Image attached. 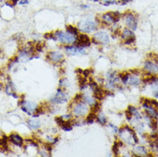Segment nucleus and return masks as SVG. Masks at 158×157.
Here are the masks:
<instances>
[{
	"mask_svg": "<svg viewBox=\"0 0 158 157\" xmlns=\"http://www.w3.org/2000/svg\"><path fill=\"white\" fill-rule=\"evenodd\" d=\"M57 40L63 44H73L77 41V36L63 31H57L55 33Z\"/></svg>",
	"mask_w": 158,
	"mask_h": 157,
	"instance_id": "obj_1",
	"label": "nucleus"
},
{
	"mask_svg": "<svg viewBox=\"0 0 158 157\" xmlns=\"http://www.w3.org/2000/svg\"><path fill=\"white\" fill-rule=\"evenodd\" d=\"M78 28L83 33H90L97 29V24L90 20H86L78 23Z\"/></svg>",
	"mask_w": 158,
	"mask_h": 157,
	"instance_id": "obj_2",
	"label": "nucleus"
},
{
	"mask_svg": "<svg viewBox=\"0 0 158 157\" xmlns=\"http://www.w3.org/2000/svg\"><path fill=\"white\" fill-rule=\"evenodd\" d=\"M120 19V14L119 12H107L102 15V20L107 25L118 23Z\"/></svg>",
	"mask_w": 158,
	"mask_h": 157,
	"instance_id": "obj_3",
	"label": "nucleus"
},
{
	"mask_svg": "<svg viewBox=\"0 0 158 157\" xmlns=\"http://www.w3.org/2000/svg\"><path fill=\"white\" fill-rule=\"evenodd\" d=\"M21 107L23 109V111L24 112H26L28 115L33 114L37 108V105L33 102V101H24L23 100L21 103Z\"/></svg>",
	"mask_w": 158,
	"mask_h": 157,
	"instance_id": "obj_4",
	"label": "nucleus"
},
{
	"mask_svg": "<svg viewBox=\"0 0 158 157\" xmlns=\"http://www.w3.org/2000/svg\"><path fill=\"white\" fill-rule=\"evenodd\" d=\"M89 112V108L86 103H78L73 109V113L77 117H83L86 115Z\"/></svg>",
	"mask_w": 158,
	"mask_h": 157,
	"instance_id": "obj_5",
	"label": "nucleus"
},
{
	"mask_svg": "<svg viewBox=\"0 0 158 157\" xmlns=\"http://www.w3.org/2000/svg\"><path fill=\"white\" fill-rule=\"evenodd\" d=\"M94 42L96 44L101 43L102 45H107L109 43V36L107 33L98 32L94 36Z\"/></svg>",
	"mask_w": 158,
	"mask_h": 157,
	"instance_id": "obj_6",
	"label": "nucleus"
},
{
	"mask_svg": "<svg viewBox=\"0 0 158 157\" xmlns=\"http://www.w3.org/2000/svg\"><path fill=\"white\" fill-rule=\"evenodd\" d=\"M67 100V94L59 89V90H58V92L55 94V96L51 100V101L54 104H63V103H65Z\"/></svg>",
	"mask_w": 158,
	"mask_h": 157,
	"instance_id": "obj_7",
	"label": "nucleus"
},
{
	"mask_svg": "<svg viewBox=\"0 0 158 157\" xmlns=\"http://www.w3.org/2000/svg\"><path fill=\"white\" fill-rule=\"evenodd\" d=\"M125 23L126 25L132 29L133 31L136 30L137 27V18L134 16V15L132 13H128L125 16Z\"/></svg>",
	"mask_w": 158,
	"mask_h": 157,
	"instance_id": "obj_8",
	"label": "nucleus"
},
{
	"mask_svg": "<svg viewBox=\"0 0 158 157\" xmlns=\"http://www.w3.org/2000/svg\"><path fill=\"white\" fill-rule=\"evenodd\" d=\"M144 70L149 74H157L158 65L157 63H154L150 60H147L144 63Z\"/></svg>",
	"mask_w": 158,
	"mask_h": 157,
	"instance_id": "obj_9",
	"label": "nucleus"
},
{
	"mask_svg": "<svg viewBox=\"0 0 158 157\" xmlns=\"http://www.w3.org/2000/svg\"><path fill=\"white\" fill-rule=\"evenodd\" d=\"M90 45V40L86 34H81L78 37V47L80 48H84L86 46H89Z\"/></svg>",
	"mask_w": 158,
	"mask_h": 157,
	"instance_id": "obj_10",
	"label": "nucleus"
},
{
	"mask_svg": "<svg viewBox=\"0 0 158 157\" xmlns=\"http://www.w3.org/2000/svg\"><path fill=\"white\" fill-rule=\"evenodd\" d=\"M47 58H48L52 62H53V63H59L60 61L63 60L64 56H63V54H62L60 52L56 51V52H50V53H48Z\"/></svg>",
	"mask_w": 158,
	"mask_h": 157,
	"instance_id": "obj_11",
	"label": "nucleus"
},
{
	"mask_svg": "<svg viewBox=\"0 0 158 157\" xmlns=\"http://www.w3.org/2000/svg\"><path fill=\"white\" fill-rule=\"evenodd\" d=\"M65 51L69 54L71 55H78V54H83L84 53V49L83 48H80L78 46H67L65 47Z\"/></svg>",
	"mask_w": 158,
	"mask_h": 157,
	"instance_id": "obj_12",
	"label": "nucleus"
},
{
	"mask_svg": "<svg viewBox=\"0 0 158 157\" xmlns=\"http://www.w3.org/2000/svg\"><path fill=\"white\" fill-rule=\"evenodd\" d=\"M10 140L13 144L18 147H22L23 144V139L16 133H13L10 136Z\"/></svg>",
	"mask_w": 158,
	"mask_h": 157,
	"instance_id": "obj_13",
	"label": "nucleus"
},
{
	"mask_svg": "<svg viewBox=\"0 0 158 157\" xmlns=\"http://www.w3.org/2000/svg\"><path fill=\"white\" fill-rule=\"evenodd\" d=\"M93 92H94V97H95L96 100H99V101L102 100V99L104 98L105 94H106V92H104L99 86H98L95 90H93Z\"/></svg>",
	"mask_w": 158,
	"mask_h": 157,
	"instance_id": "obj_14",
	"label": "nucleus"
},
{
	"mask_svg": "<svg viewBox=\"0 0 158 157\" xmlns=\"http://www.w3.org/2000/svg\"><path fill=\"white\" fill-rule=\"evenodd\" d=\"M83 100L84 101V103H86V104H88L90 106H94L96 103L95 99L93 97H91L89 94H83Z\"/></svg>",
	"mask_w": 158,
	"mask_h": 157,
	"instance_id": "obj_15",
	"label": "nucleus"
},
{
	"mask_svg": "<svg viewBox=\"0 0 158 157\" xmlns=\"http://www.w3.org/2000/svg\"><path fill=\"white\" fill-rule=\"evenodd\" d=\"M128 83L132 85V86H135L137 87L140 85V80L138 77H137L136 76H132V77H129L128 79Z\"/></svg>",
	"mask_w": 158,
	"mask_h": 157,
	"instance_id": "obj_16",
	"label": "nucleus"
},
{
	"mask_svg": "<svg viewBox=\"0 0 158 157\" xmlns=\"http://www.w3.org/2000/svg\"><path fill=\"white\" fill-rule=\"evenodd\" d=\"M135 35L133 34V32L132 31H131L130 29H127V28H125L124 29V31H123V33L121 34V37H122V39H124V40H128V39H130V38H132V37H134Z\"/></svg>",
	"mask_w": 158,
	"mask_h": 157,
	"instance_id": "obj_17",
	"label": "nucleus"
},
{
	"mask_svg": "<svg viewBox=\"0 0 158 157\" xmlns=\"http://www.w3.org/2000/svg\"><path fill=\"white\" fill-rule=\"evenodd\" d=\"M28 124L30 126V128L34 129V130L39 129L41 127V122L39 120H36V119H29L28 121Z\"/></svg>",
	"mask_w": 158,
	"mask_h": 157,
	"instance_id": "obj_18",
	"label": "nucleus"
},
{
	"mask_svg": "<svg viewBox=\"0 0 158 157\" xmlns=\"http://www.w3.org/2000/svg\"><path fill=\"white\" fill-rule=\"evenodd\" d=\"M135 150L136 152L140 156H146L147 155V150L144 147H136Z\"/></svg>",
	"mask_w": 158,
	"mask_h": 157,
	"instance_id": "obj_19",
	"label": "nucleus"
},
{
	"mask_svg": "<svg viewBox=\"0 0 158 157\" xmlns=\"http://www.w3.org/2000/svg\"><path fill=\"white\" fill-rule=\"evenodd\" d=\"M97 119H98V122L102 124H105L107 123V118L105 116V114L103 112H100L97 116Z\"/></svg>",
	"mask_w": 158,
	"mask_h": 157,
	"instance_id": "obj_20",
	"label": "nucleus"
},
{
	"mask_svg": "<svg viewBox=\"0 0 158 157\" xmlns=\"http://www.w3.org/2000/svg\"><path fill=\"white\" fill-rule=\"evenodd\" d=\"M96 119V115H95V112H90L88 116H87V118H86V123L88 124H92L94 122V120Z\"/></svg>",
	"mask_w": 158,
	"mask_h": 157,
	"instance_id": "obj_21",
	"label": "nucleus"
},
{
	"mask_svg": "<svg viewBox=\"0 0 158 157\" xmlns=\"http://www.w3.org/2000/svg\"><path fill=\"white\" fill-rule=\"evenodd\" d=\"M67 32L68 33H70V34H73V35H78V28H76L75 27H73V26H67Z\"/></svg>",
	"mask_w": 158,
	"mask_h": 157,
	"instance_id": "obj_22",
	"label": "nucleus"
},
{
	"mask_svg": "<svg viewBox=\"0 0 158 157\" xmlns=\"http://www.w3.org/2000/svg\"><path fill=\"white\" fill-rule=\"evenodd\" d=\"M120 78L121 79V81L125 84V83H127V82H128L129 74H128V73H122V74L120 75Z\"/></svg>",
	"mask_w": 158,
	"mask_h": 157,
	"instance_id": "obj_23",
	"label": "nucleus"
},
{
	"mask_svg": "<svg viewBox=\"0 0 158 157\" xmlns=\"http://www.w3.org/2000/svg\"><path fill=\"white\" fill-rule=\"evenodd\" d=\"M69 85H70V83H69V82H68V80L66 78L61 79L59 81V86L61 88H65V87H68Z\"/></svg>",
	"mask_w": 158,
	"mask_h": 157,
	"instance_id": "obj_24",
	"label": "nucleus"
},
{
	"mask_svg": "<svg viewBox=\"0 0 158 157\" xmlns=\"http://www.w3.org/2000/svg\"><path fill=\"white\" fill-rule=\"evenodd\" d=\"M134 41H135V36H134V37H132V38H130V39H128V40H126L125 42V45H130V44H132Z\"/></svg>",
	"mask_w": 158,
	"mask_h": 157,
	"instance_id": "obj_25",
	"label": "nucleus"
},
{
	"mask_svg": "<svg viewBox=\"0 0 158 157\" xmlns=\"http://www.w3.org/2000/svg\"><path fill=\"white\" fill-rule=\"evenodd\" d=\"M132 115H134V117H135L137 119H142V116H141V114L137 112V110H136L135 112L132 113Z\"/></svg>",
	"mask_w": 158,
	"mask_h": 157,
	"instance_id": "obj_26",
	"label": "nucleus"
},
{
	"mask_svg": "<svg viewBox=\"0 0 158 157\" xmlns=\"http://www.w3.org/2000/svg\"><path fill=\"white\" fill-rule=\"evenodd\" d=\"M35 49H36V51L37 52H41L42 51V49H43V45H41V44H36L35 45Z\"/></svg>",
	"mask_w": 158,
	"mask_h": 157,
	"instance_id": "obj_27",
	"label": "nucleus"
},
{
	"mask_svg": "<svg viewBox=\"0 0 158 157\" xmlns=\"http://www.w3.org/2000/svg\"><path fill=\"white\" fill-rule=\"evenodd\" d=\"M125 115H126V119H128V120H131L132 119V113L131 112H129V111H126L125 112Z\"/></svg>",
	"mask_w": 158,
	"mask_h": 157,
	"instance_id": "obj_28",
	"label": "nucleus"
},
{
	"mask_svg": "<svg viewBox=\"0 0 158 157\" xmlns=\"http://www.w3.org/2000/svg\"><path fill=\"white\" fill-rule=\"evenodd\" d=\"M115 3H116V1H114V0H111V1L107 0V1L104 2V5H110V4H113Z\"/></svg>",
	"mask_w": 158,
	"mask_h": 157,
	"instance_id": "obj_29",
	"label": "nucleus"
},
{
	"mask_svg": "<svg viewBox=\"0 0 158 157\" xmlns=\"http://www.w3.org/2000/svg\"><path fill=\"white\" fill-rule=\"evenodd\" d=\"M39 155L41 156H50L49 154H47L44 150H41V151L39 152Z\"/></svg>",
	"mask_w": 158,
	"mask_h": 157,
	"instance_id": "obj_30",
	"label": "nucleus"
},
{
	"mask_svg": "<svg viewBox=\"0 0 158 157\" xmlns=\"http://www.w3.org/2000/svg\"><path fill=\"white\" fill-rule=\"evenodd\" d=\"M90 70H83V76H84V77H87L90 74Z\"/></svg>",
	"mask_w": 158,
	"mask_h": 157,
	"instance_id": "obj_31",
	"label": "nucleus"
},
{
	"mask_svg": "<svg viewBox=\"0 0 158 157\" xmlns=\"http://www.w3.org/2000/svg\"><path fill=\"white\" fill-rule=\"evenodd\" d=\"M136 110H137V109H136L134 107H132V106H129V107H128V111H129V112H131L132 113H133V112H135Z\"/></svg>",
	"mask_w": 158,
	"mask_h": 157,
	"instance_id": "obj_32",
	"label": "nucleus"
},
{
	"mask_svg": "<svg viewBox=\"0 0 158 157\" xmlns=\"http://www.w3.org/2000/svg\"><path fill=\"white\" fill-rule=\"evenodd\" d=\"M28 3V0H21L20 4H27Z\"/></svg>",
	"mask_w": 158,
	"mask_h": 157,
	"instance_id": "obj_33",
	"label": "nucleus"
},
{
	"mask_svg": "<svg viewBox=\"0 0 158 157\" xmlns=\"http://www.w3.org/2000/svg\"><path fill=\"white\" fill-rule=\"evenodd\" d=\"M154 96L158 99V90H157L155 92H154Z\"/></svg>",
	"mask_w": 158,
	"mask_h": 157,
	"instance_id": "obj_34",
	"label": "nucleus"
},
{
	"mask_svg": "<svg viewBox=\"0 0 158 157\" xmlns=\"http://www.w3.org/2000/svg\"><path fill=\"white\" fill-rule=\"evenodd\" d=\"M80 7H81V8H83V9H87V8H89V6H88V5H84V4L80 5Z\"/></svg>",
	"mask_w": 158,
	"mask_h": 157,
	"instance_id": "obj_35",
	"label": "nucleus"
},
{
	"mask_svg": "<svg viewBox=\"0 0 158 157\" xmlns=\"http://www.w3.org/2000/svg\"><path fill=\"white\" fill-rule=\"evenodd\" d=\"M63 119H65V120L67 119H69V118H70V115H64L63 117H62Z\"/></svg>",
	"mask_w": 158,
	"mask_h": 157,
	"instance_id": "obj_36",
	"label": "nucleus"
},
{
	"mask_svg": "<svg viewBox=\"0 0 158 157\" xmlns=\"http://www.w3.org/2000/svg\"><path fill=\"white\" fill-rule=\"evenodd\" d=\"M90 1H95V2H98L99 0H90Z\"/></svg>",
	"mask_w": 158,
	"mask_h": 157,
	"instance_id": "obj_37",
	"label": "nucleus"
}]
</instances>
